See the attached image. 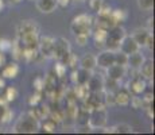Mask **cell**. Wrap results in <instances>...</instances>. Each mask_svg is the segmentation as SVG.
<instances>
[{
	"label": "cell",
	"mask_w": 155,
	"mask_h": 135,
	"mask_svg": "<svg viewBox=\"0 0 155 135\" xmlns=\"http://www.w3.org/2000/svg\"><path fill=\"white\" fill-rule=\"evenodd\" d=\"M39 130V120L35 119L30 112L19 116L14 126V133L18 134H32Z\"/></svg>",
	"instance_id": "1"
},
{
	"label": "cell",
	"mask_w": 155,
	"mask_h": 135,
	"mask_svg": "<svg viewBox=\"0 0 155 135\" xmlns=\"http://www.w3.org/2000/svg\"><path fill=\"white\" fill-rule=\"evenodd\" d=\"M93 26H94V22L91 15L80 14L73 19L70 29L74 35L76 34H91Z\"/></svg>",
	"instance_id": "2"
},
{
	"label": "cell",
	"mask_w": 155,
	"mask_h": 135,
	"mask_svg": "<svg viewBox=\"0 0 155 135\" xmlns=\"http://www.w3.org/2000/svg\"><path fill=\"white\" fill-rule=\"evenodd\" d=\"M126 30L123 29L120 25L112 26L111 29H108V34H107V39H105V49L109 50H119V45H120L121 39L126 37Z\"/></svg>",
	"instance_id": "3"
},
{
	"label": "cell",
	"mask_w": 155,
	"mask_h": 135,
	"mask_svg": "<svg viewBox=\"0 0 155 135\" xmlns=\"http://www.w3.org/2000/svg\"><path fill=\"white\" fill-rule=\"evenodd\" d=\"M107 124V110L105 106L96 107L92 111H89V118H88V126L93 130V128H103Z\"/></svg>",
	"instance_id": "4"
},
{
	"label": "cell",
	"mask_w": 155,
	"mask_h": 135,
	"mask_svg": "<svg viewBox=\"0 0 155 135\" xmlns=\"http://www.w3.org/2000/svg\"><path fill=\"white\" fill-rule=\"evenodd\" d=\"M70 53V45L69 41L65 38L59 37L54 39V49H53V58H55L57 61H61L65 64L68 56Z\"/></svg>",
	"instance_id": "5"
},
{
	"label": "cell",
	"mask_w": 155,
	"mask_h": 135,
	"mask_svg": "<svg viewBox=\"0 0 155 135\" xmlns=\"http://www.w3.org/2000/svg\"><path fill=\"white\" fill-rule=\"evenodd\" d=\"M53 49H54V38L45 35L39 37V43H38V52L45 58H51L53 57Z\"/></svg>",
	"instance_id": "6"
},
{
	"label": "cell",
	"mask_w": 155,
	"mask_h": 135,
	"mask_svg": "<svg viewBox=\"0 0 155 135\" xmlns=\"http://www.w3.org/2000/svg\"><path fill=\"white\" fill-rule=\"evenodd\" d=\"M146 86H147L146 79H143L140 76V73H139L138 76H134L130 83H128V91H130L132 95L140 96L143 92L146 91Z\"/></svg>",
	"instance_id": "7"
},
{
	"label": "cell",
	"mask_w": 155,
	"mask_h": 135,
	"mask_svg": "<svg viewBox=\"0 0 155 135\" xmlns=\"http://www.w3.org/2000/svg\"><path fill=\"white\" fill-rule=\"evenodd\" d=\"M96 64L99 68H103V69L109 68L112 64H115V52L109 49H104L96 57Z\"/></svg>",
	"instance_id": "8"
},
{
	"label": "cell",
	"mask_w": 155,
	"mask_h": 135,
	"mask_svg": "<svg viewBox=\"0 0 155 135\" xmlns=\"http://www.w3.org/2000/svg\"><path fill=\"white\" fill-rule=\"evenodd\" d=\"M139 49H140V46L136 43L135 39H134L131 35H126V37L121 39L120 45H119V50L123 52L124 54H127V56H130V54H132L135 52H139Z\"/></svg>",
	"instance_id": "9"
},
{
	"label": "cell",
	"mask_w": 155,
	"mask_h": 135,
	"mask_svg": "<svg viewBox=\"0 0 155 135\" xmlns=\"http://www.w3.org/2000/svg\"><path fill=\"white\" fill-rule=\"evenodd\" d=\"M16 32L18 37L28 34V32H39V26H38V23L35 20H23V22H20L18 25Z\"/></svg>",
	"instance_id": "10"
},
{
	"label": "cell",
	"mask_w": 155,
	"mask_h": 135,
	"mask_svg": "<svg viewBox=\"0 0 155 135\" xmlns=\"http://www.w3.org/2000/svg\"><path fill=\"white\" fill-rule=\"evenodd\" d=\"M23 43L25 49H38L39 43V32H28V34L18 37Z\"/></svg>",
	"instance_id": "11"
},
{
	"label": "cell",
	"mask_w": 155,
	"mask_h": 135,
	"mask_svg": "<svg viewBox=\"0 0 155 135\" xmlns=\"http://www.w3.org/2000/svg\"><path fill=\"white\" fill-rule=\"evenodd\" d=\"M113 95H115V104L121 106V107L130 106V101H131V97H132V93L128 91V88H119Z\"/></svg>",
	"instance_id": "12"
},
{
	"label": "cell",
	"mask_w": 155,
	"mask_h": 135,
	"mask_svg": "<svg viewBox=\"0 0 155 135\" xmlns=\"http://www.w3.org/2000/svg\"><path fill=\"white\" fill-rule=\"evenodd\" d=\"M105 70H107V77H111V79L117 81H120L127 74V66H123V65L119 64H112Z\"/></svg>",
	"instance_id": "13"
},
{
	"label": "cell",
	"mask_w": 155,
	"mask_h": 135,
	"mask_svg": "<svg viewBox=\"0 0 155 135\" xmlns=\"http://www.w3.org/2000/svg\"><path fill=\"white\" fill-rule=\"evenodd\" d=\"M93 30V38H94V46L97 49L104 50L105 49V39H107V34L108 30L107 29H101V27H94Z\"/></svg>",
	"instance_id": "14"
},
{
	"label": "cell",
	"mask_w": 155,
	"mask_h": 135,
	"mask_svg": "<svg viewBox=\"0 0 155 135\" xmlns=\"http://www.w3.org/2000/svg\"><path fill=\"white\" fill-rule=\"evenodd\" d=\"M20 68L16 62H11V64H4V66L0 68V73L2 77L4 79H15V77L19 74Z\"/></svg>",
	"instance_id": "15"
},
{
	"label": "cell",
	"mask_w": 155,
	"mask_h": 135,
	"mask_svg": "<svg viewBox=\"0 0 155 135\" xmlns=\"http://www.w3.org/2000/svg\"><path fill=\"white\" fill-rule=\"evenodd\" d=\"M150 34H151V31L148 29H146V27H140V29H136L135 31L132 32V35L131 37L135 39V42L139 45V46H144L146 45V42H147L148 39V37H150Z\"/></svg>",
	"instance_id": "16"
},
{
	"label": "cell",
	"mask_w": 155,
	"mask_h": 135,
	"mask_svg": "<svg viewBox=\"0 0 155 135\" xmlns=\"http://www.w3.org/2000/svg\"><path fill=\"white\" fill-rule=\"evenodd\" d=\"M80 68L82 69H86V70H91L93 72L94 69L97 68V64H96V56H93L92 53H88L80 59Z\"/></svg>",
	"instance_id": "17"
},
{
	"label": "cell",
	"mask_w": 155,
	"mask_h": 135,
	"mask_svg": "<svg viewBox=\"0 0 155 135\" xmlns=\"http://www.w3.org/2000/svg\"><path fill=\"white\" fill-rule=\"evenodd\" d=\"M139 73H140V76L146 80L153 79V76H154V62H153V59H144L143 64L140 65V68H139Z\"/></svg>",
	"instance_id": "18"
},
{
	"label": "cell",
	"mask_w": 155,
	"mask_h": 135,
	"mask_svg": "<svg viewBox=\"0 0 155 135\" xmlns=\"http://www.w3.org/2000/svg\"><path fill=\"white\" fill-rule=\"evenodd\" d=\"M35 5L42 14H50L55 10L57 3L55 0H35Z\"/></svg>",
	"instance_id": "19"
},
{
	"label": "cell",
	"mask_w": 155,
	"mask_h": 135,
	"mask_svg": "<svg viewBox=\"0 0 155 135\" xmlns=\"http://www.w3.org/2000/svg\"><path fill=\"white\" fill-rule=\"evenodd\" d=\"M86 85H88L91 92H99V91H103L104 89V81L101 80L99 76H91L88 83H86Z\"/></svg>",
	"instance_id": "20"
},
{
	"label": "cell",
	"mask_w": 155,
	"mask_h": 135,
	"mask_svg": "<svg viewBox=\"0 0 155 135\" xmlns=\"http://www.w3.org/2000/svg\"><path fill=\"white\" fill-rule=\"evenodd\" d=\"M143 61H144V57H143L139 52H135V53H132V54L128 56L127 66H130L132 69H139L140 68V65L143 64Z\"/></svg>",
	"instance_id": "21"
},
{
	"label": "cell",
	"mask_w": 155,
	"mask_h": 135,
	"mask_svg": "<svg viewBox=\"0 0 155 135\" xmlns=\"http://www.w3.org/2000/svg\"><path fill=\"white\" fill-rule=\"evenodd\" d=\"M10 52H12L14 58L16 59V61H19V59H23V52H25V46H23V43L20 42L19 38H16V39L12 42Z\"/></svg>",
	"instance_id": "22"
},
{
	"label": "cell",
	"mask_w": 155,
	"mask_h": 135,
	"mask_svg": "<svg viewBox=\"0 0 155 135\" xmlns=\"http://www.w3.org/2000/svg\"><path fill=\"white\" fill-rule=\"evenodd\" d=\"M91 93V91H89L88 85L86 84H76V88H74V95H76L77 99H80V100H85L86 97L89 96Z\"/></svg>",
	"instance_id": "23"
},
{
	"label": "cell",
	"mask_w": 155,
	"mask_h": 135,
	"mask_svg": "<svg viewBox=\"0 0 155 135\" xmlns=\"http://www.w3.org/2000/svg\"><path fill=\"white\" fill-rule=\"evenodd\" d=\"M55 127L57 123L51 118H45L42 119V122H39V130L45 131V133H54Z\"/></svg>",
	"instance_id": "24"
},
{
	"label": "cell",
	"mask_w": 155,
	"mask_h": 135,
	"mask_svg": "<svg viewBox=\"0 0 155 135\" xmlns=\"http://www.w3.org/2000/svg\"><path fill=\"white\" fill-rule=\"evenodd\" d=\"M127 19V12L124 10H112L111 12V20L113 25H121Z\"/></svg>",
	"instance_id": "25"
},
{
	"label": "cell",
	"mask_w": 155,
	"mask_h": 135,
	"mask_svg": "<svg viewBox=\"0 0 155 135\" xmlns=\"http://www.w3.org/2000/svg\"><path fill=\"white\" fill-rule=\"evenodd\" d=\"M77 72V84H86L89 80V77L92 76V72L91 70H86V69H76Z\"/></svg>",
	"instance_id": "26"
},
{
	"label": "cell",
	"mask_w": 155,
	"mask_h": 135,
	"mask_svg": "<svg viewBox=\"0 0 155 135\" xmlns=\"http://www.w3.org/2000/svg\"><path fill=\"white\" fill-rule=\"evenodd\" d=\"M41 54L38 52V49H25V52H23V59H26L30 64L37 61V58Z\"/></svg>",
	"instance_id": "27"
},
{
	"label": "cell",
	"mask_w": 155,
	"mask_h": 135,
	"mask_svg": "<svg viewBox=\"0 0 155 135\" xmlns=\"http://www.w3.org/2000/svg\"><path fill=\"white\" fill-rule=\"evenodd\" d=\"M113 133L116 134H130L132 133V127L127 123H120V124L113 126Z\"/></svg>",
	"instance_id": "28"
},
{
	"label": "cell",
	"mask_w": 155,
	"mask_h": 135,
	"mask_svg": "<svg viewBox=\"0 0 155 135\" xmlns=\"http://www.w3.org/2000/svg\"><path fill=\"white\" fill-rule=\"evenodd\" d=\"M18 89L15 88V86H8V88H5V92H4V99L7 100V103L8 101H14V100H16V97H18Z\"/></svg>",
	"instance_id": "29"
},
{
	"label": "cell",
	"mask_w": 155,
	"mask_h": 135,
	"mask_svg": "<svg viewBox=\"0 0 155 135\" xmlns=\"http://www.w3.org/2000/svg\"><path fill=\"white\" fill-rule=\"evenodd\" d=\"M54 74L57 76V79H64L66 76V65L64 62L58 61L57 65L54 66Z\"/></svg>",
	"instance_id": "30"
},
{
	"label": "cell",
	"mask_w": 155,
	"mask_h": 135,
	"mask_svg": "<svg viewBox=\"0 0 155 135\" xmlns=\"http://www.w3.org/2000/svg\"><path fill=\"white\" fill-rule=\"evenodd\" d=\"M127 62H128V56L127 54H124L123 52H120V50H116L115 52V64L127 66Z\"/></svg>",
	"instance_id": "31"
},
{
	"label": "cell",
	"mask_w": 155,
	"mask_h": 135,
	"mask_svg": "<svg viewBox=\"0 0 155 135\" xmlns=\"http://www.w3.org/2000/svg\"><path fill=\"white\" fill-rule=\"evenodd\" d=\"M78 62H80L78 57H77L74 53L70 52L69 56H68V58H66V61H65V65L70 66L71 69H77V65H78Z\"/></svg>",
	"instance_id": "32"
},
{
	"label": "cell",
	"mask_w": 155,
	"mask_h": 135,
	"mask_svg": "<svg viewBox=\"0 0 155 135\" xmlns=\"http://www.w3.org/2000/svg\"><path fill=\"white\" fill-rule=\"evenodd\" d=\"M138 7L143 11H150L154 7V0H138Z\"/></svg>",
	"instance_id": "33"
},
{
	"label": "cell",
	"mask_w": 155,
	"mask_h": 135,
	"mask_svg": "<svg viewBox=\"0 0 155 135\" xmlns=\"http://www.w3.org/2000/svg\"><path fill=\"white\" fill-rule=\"evenodd\" d=\"M41 101H42V97H41V93L38 92V93H34V95L30 96L27 103H28L30 107H37V106H39L41 104Z\"/></svg>",
	"instance_id": "34"
},
{
	"label": "cell",
	"mask_w": 155,
	"mask_h": 135,
	"mask_svg": "<svg viewBox=\"0 0 155 135\" xmlns=\"http://www.w3.org/2000/svg\"><path fill=\"white\" fill-rule=\"evenodd\" d=\"M12 118H14V112L10 110V108L5 107V110H4V112H3V115H2V119H0V122L4 123V124H8V123L12 120Z\"/></svg>",
	"instance_id": "35"
},
{
	"label": "cell",
	"mask_w": 155,
	"mask_h": 135,
	"mask_svg": "<svg viewBox=\"0 0 155 135\" xmlns=\"http://www.w3.org/2000/svg\"><path fill=\"white\" fill-rule=\"evenodd\" d=\"M74 39H76V43L78 46H85L88 43L89 39V34H76L74 35Z\"/></svg>",
	"instance_id": "36"
},
{
	"label": "cell",
	"mask_w": 155,
	"mask_h": 135,
	"mask_svg": "<svg viewBox=\"0 0 155 135\" xmlns=\"http://www.w3.org/2000/svg\"><path fill=\"white\" fill-rule=\"evenodd\" d=\"M11 45H12V41L7 39V38H2L0 39V52H3V53L10 52Z\"/></svg>",
	"instance_id": "37"
},
{
	"label": "cell",
	"mask_w": 155,
	"mask_h": 135,
	"mask_svg": "<svg viewBox=\"0 0 155 135\" xmlns=\"http://www.w3.org/2000/svg\"><path fill=\"white\" fill-rule=\"evenodd\" d=\"M103 4H104V0H89V7L94 12H99L100 8L103 7Z\"/></svg>",
	"instance_id": "38"
},
{
	"label": "cell",
	"mask_w": 155,
	"mask_h": 135,
	"mask_svg": "<svg viewBox=\"0 0 155 135\" xmlns=\"http://www.w3.org/2000/svg\"><path fill=\"white\" fill-rule=\"evenodd\" d=\"M32 86H34L38 92L43 91V89H45V80H43V77H37L35 80H32Z\"/></svg>",
	"instance_id": "39"
},
{
	"label": "cell",
	"mask_w": 155,
	"mask_h": 135,
	"mask_svg": "<svg viewBox=\"0 0 155 135\" xmlns=\"http://www.w3.org/2000/svg\"><path fill=\"white\" fill-rule=\"evenodd\" d=\"M70 2L71 0H55L57 5H58V7H62V8H66L68 5L70 4Z\"/></svg>",
	"instance_id": "40"
},
{
	"label": "cell",
	"mask_w": 155,
	"mask_h": 135,
	"mask_svg": "<svg viewBox=\"0 0 155 135\" xmlns=\"http://www.w3.org/2000/svg\"><path fill=\"white\" fill-rule=\"evenodd\" d=\"M144 46H147L148 50H153V47H154V37H153V34H150V37H148V39H147V42H146Z\"/></svg>",
	"instance_id": "41"
},
{
	"label": "cell",
	"mask_w": 155,
	"mask_h": 135,
	"mask_svg": "<svg viewBox=\"0 0 155 135\" xmlns=\"http://www.w3.org/2000/svg\"><path fill=\"white\" fill-rule=\"evenodd\" d=\"M5 64V56L3 52H0V68H3Z\"/></svg>",
	"instance_id": "42"
},
{
	"label": "cell",
	"mask_w": 155,
	"mask_h": 135,
	"mask_svg": "<svg viewBox=\"0 0 155 135\" xmlns=\"http://www.w3.org/2000/svg\"><path fill=\"white\" fill-rule=\"evenodd\" d=\"M22 2H23V0H10L11 4H15V5H16V4H20Z\"/></svg>",
	"instance_id": "43"
},
{
	"label": "cell",
	"mask_w": 155,
	"mask_h": 135,
	"mask_svg": "<svg viewBox=\"0 0 155 135\" xmlns=\"http://www.w3.org/2000/svg\"><path fill=\"white\" fill-rule=\"evenodd\" d=\"M3 8H4V2L0 0V11H3Z\"/></svg>",
	"instance_id": "44"
}]
</instances>
